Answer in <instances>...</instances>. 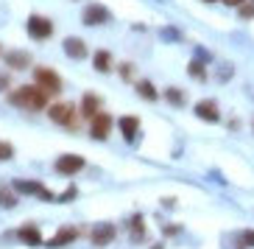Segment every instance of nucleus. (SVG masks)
I'll return each mask as SVG.
<instances>
[{"label": "nucleus", "mask_w": 254, "mask_h": 249, "mask_svg": "<svg viewBox=\"0 0 254 249\" xmlns=\"http://www.w3.org/2000/svg\"><path fill=\"white\" fill-rule=\"evenodd\" d=\"M0 56H3V48H0Z\"/></svg>", "instance_id": "nucleus-30"}, {"label": "nucleus", "mask_w": 254, "mask_h": 249, "mask_svg": "<svg viewBox=\"0 0 254 249\" xmlns=\"http://www.w3.org/2000/svg\"><path fill=\"white\" fill-rule=\"evenodd\" d=\"M112 126H115V121L109 118L106 112H98L95 118L90 121V135L95 137V140H106V137L112 135Z\"/></svg>", "instance_id": "nucleus-8"}, {"label": "nucleus", "mask_w": 254, "mask_h": 249, "mask_svg": "<svg viewBox=\"0 0 254 249\" xmlns=\"http://www.w3.org/2000/svg\"><path fill=\"white\" fill-rule=\"evenodd\" d=\"M11 157H14V146L8 143V140H0V163H6Z\"/></svg>", "instance_id": "nucleus-22"}, {"label": "nucleus", "mask_w": 254, "mask_h": 249, "mask_svg": "<svg viewBox=\"0 0 254 249\" xmlns=\"http://www.w3.org/2000/svg\"><path fill=\"white\" fill-rule=\"evenodd\" d=\"M92 68H95L98 73H109V70H112V53L98 51L95 56H92Z\"/></svg>", "instance_id": "nucleus-18"}, {"label": "nucleus", "mask_w": 254, "mask_h": 249, "mask_svg": "<svg viewBox=\"0 0 254 249\" xmlns=\"http://www.w3.org/2000/svg\"><path fill=\"white\" fill-rule=\"evenodd\" d=\"M204 3H218V0H204Z\"/></svg>", "instance_id": "nucleus-29"}, {"label": "nucleus", "mask_w": 254, "mask_h": 249, "mask_svg": "<svg viewBox=\"0 0 254 249\" xmlns=\"http://www.w3.org/2000/svg\"><path fill=\"white\" fill-rule=\"evenodd\" d=\"M8 104L28 109V112H39L48 104V92L39 90L37 84H25V87H17L14 92H8Z\"/></svg>", "instance_id": "nucleus-1"}, {"label": "nucleus", "mask_w": 254, "mask_h": 249, "mask_svg": "<svg viewBox=\"0 0 254 249\" xmlns=\"http://www.w3.org/2000/svg\"><path fill=\"white\" fill-rule=\"evenodd\" d=\"M187 73L193 76V79H198V82H207V68H204L201 59H193L190 65H187Z\"/></svg>", "instance_id": "nucleus-20"}, {"label": "nucleus", "mask_w": 254, "mask_h": 249, "mask_svg": "<svg viewBox=\"0 0 254 249\" xmlns=\"http://www.w3.org/2000/svg\"><path fill=\"white\" fill-rule=\"evenodd\" d=\"M134 87H137V95H140V98H145L148 104H154V101L159 98V90L148 82V79H140V82H134Z\"/></svg>", "instance_id": "nucleus-16"}, {"label": "nucleus", "mask_w": 254, "mask_h": 249, "mask_svg": "<svg viewBox=\"0 0 254 249\" xmlns=\"http://www.w3.org/2000/svg\"><path fill=\"white\" fill-rule=\"evenodd\" d=\"M75 193H78V190H75V188H67V190H64V196H62V199H64V202H70V199H75Z\"/></svg>", "instance_id": "nucleus-27"}, {"label": "nucleus", "mask_w": 254, "mask_h": 249, "mask_svg": "<svg viewBox=\"0 0 254 249\" xmlns=\"http://www.w3.org/2000/svg\"><path fill=\"white\" fill-rule=\"evenodd\" d=\"M221 3H224V6H229V8H240L246 0H221Z\"/></svg>", "instance_id": "nucleus-26"}, {"label": "nucleus", "mask_w": 254, "mask_h": 249, "mask_svg": "<svg viewBox=\"0 0 254 249\" xmlns=\"http://www.w3.org/2000/svg\"><path fill=\"white\" fill-rule=\"evenodd\" d=\"M120 76H123V79H131V76H134V65H128V62H123V65H120Z\"/></svg>", "instance_id": "nucleus-25"}, {"label": "nucleus", "mask_w": 254, "mask_h": 249, "mask_svg": "<svg viewBox=\"0 0 254 249\" xmlns=\"http://www.w3.org/2000/svg\"><path fill=\"white\" fill-rule=\"evenodd\" d=\"M0 207H6V210L17 207V190H14V188H8V185H0Z\"/></svg>", "instance_id": "nucleus-19"}, {"label": "nucleus", "mask_w": 254, "mask_h": 249, "mask_svg": "<svg viewBox=\"0 0 254 249\" xmlns=\"http://www.w3.org/2000/svg\"><path fill=\"white\" fill-rule=\"evenodd\" d=\"M195 115H198L201 121H209V123H218V121H221V109H218L215 101H209V98L195 104Z\"/></svg>", "instance_id": "nucleus-11"}, {"label": "nucleus", "mask_w": 254, "mask_h": 249, "mask_svg": "<svg viewBox=\"0 0 254 249\" xmlns=\"http://www.w3.org/2000/svg\"><path fill=\"white\" fill-rule=\"evenodd\" d=\"M84 168H87V160L78 157V154H62V157L56 160V171L64 174V176H73V174H78V171H84Z\"/></svg>", "instance_id": "nucleus-6"}, {"label": "nucleus", "mask_w": 254, "mask_h": 249, "mask_svg": "<svg viewBox=\"0 0 254 249\" xmlns=\"http://www.w3.org/2000/svg\"><path fill=\"white\" fill-rule=\"evenodd\" d=\"M165 98L171 101L173 106H182L185 104V92H182L179 87H168V90H165Z\"/></svg>", "instance_id": "nucleus-21"}, {"label": "nucleus", "mask_w": 254, "mask_h": 249, "mask_svg": "<svg viewBox=\"0 0 254 249\" xmlns=\"http://www.w3.org/2000/svg\"><path fill=\"white\" fill-rule=\"evenodd\" d=\"M238 14L243 17V20H254V0H246V3L238 8Z\"/></svg>", "instance_id": "nucleus-23"}, {"label": "nucleus", "mask_w": 254, "mask_h": 249, "mask_svg": "<svg viewBox=\"0 0 254 249\" xmlns=\"http://www.w3.org/2000/svg\"><path fill=\"white\" fill-rule=\"evenodd\" d=\"M25 28H28V37H34V39H51L53 37V23L42 14H31Z\"/></svg>", "instance_id": "nucleus-4"}, {"label": "nucleus", "mask_w": 254, "mask_h": 249, "mask_svg": "<svg viewBox=\"0 0 254 249\" xmlns=\"http://www.w3.org/2000/svg\"><path fill=\"white\" fill-rule=\"evenodd\" d=\"M240 247H254V230H243L240 233Z\"/></svg>", "instance_id": "nucleus-24"}, {"label": "nucleus", "mask_w": 254, "mask_h": 249, "mask_svg": "<svg viewBox=\"0 0 254 249\" xmlns=\"http://www.w3.org/2000/svg\"><path fill=\"white\" fill-rule=\"evenodd\" d=\"M81 235H84V227H62V230H56V235H53L51 241H48V247H67V244H73Z\"/></svg>", "instance_id": "nucleus-10"}, {"label": "nucleus", "mask_w": 254, "mask_h": 249, "mask_svg": "<svg viewBox=\"0 0 254 249\" xmlns=\"http://www.w3.org/2000/svg\"><path fill=\"white\" fill-rule=\"evenodd\" d=\"M34 79H37V87L45 90L48 95H56L62 92V76L51 68H34Z\"/></svg>", "instance_id": "nucleus-3"}, {"label": "nucleus", "mask_w": 254, "mask_h": 249, "mask_svg": "<svg viewBox=\"0 0 254 249\" xmlns=\"http://www.w3.org/2000/svg\"><path fill=\"white\" fill-rule=\"evenodd\" d=\"M252 126H254V123H252Z\"/></svg>", "instance_id": "nucleus-31"}, {"label": "nucleus", "mask_w": 254, "mask_h": 249, "mask_svg": "<svg viewBox=\"0 0 254 249\" xmlns=\"http://www.w3.org/2000/svg\"><path fill=\"white\" fill-rule=\"evenodd\" d=\"M115 238H118V227L106 224V221H101V224H95L90 230V241L95 244V247H106V244H112Z\"/></svg>", "instance_id": "nucleus-7"}, {"label": "nucleus", "mask_w": 254, "mask_h": 249, "mask_svg": "<svg viewBox=\"0 0 254 249\" xmlns=\"http://www.w3.org/2000/svg\"><path fill=\"white\" fill-rule=\"evenodd\" d=\"M84 25H104L112 20V14H109V8L101 6V3H92V6L84 8V14H81Z\"/></svg>", "instance_id": "nucleus-9"}, {"label": "nucleus", "mask_w": 254, "mask_h": 249, "mask_svg": "<svg viewBox=\"0 0 254 249\" xmlns=\"http://www.w3.org/2000/svg\"><path fill=\"white\" fill-rule=\"evenodd\" d=\"M64 53H67L70 59H87V42L81 37H67L64 39Z\"/></svg>", "instance_id": "nucleus-12"}, {"label": "nucleus", "mask_w": 254, "mask_h": 249, "mask_svg": "<svg viewBox=\"0 0 254 249\" xmlns=\"http://www.w3.org/2000/svg\"><path fill=\"white\" fill-rule=\"evenodd\" d=\"M78 109H81V115L87 118V121H92V118L101 112V98H98L95 92H87V95L81 98V106H78Z\"/></svg>", "instance_id": "nucleus-15"}, {"label": "nucleus", "mask_w": 254, "mask_h": 249, "mask_svg": "<svg viewBox=\"0 0 254 249\" xmlns=\"http://www.w3.org/2000/svg\"><path fill=\"white\" fill-rule=\"evenodd\" d=\"M14 190H17V193H25V196L45 199V202H53V199H56L45 185H39V182H34V179H17L14 182Z\"/></svg>", "instance_id": "nucleus-5"}, {"label": "nucleus", "mask_w": 254, "mask_h": 249, "mask_svg": "<svg viewBox=\"0 0 254 249\" xmlns=\"http://www.w3.org/2000/svg\"><path fill=\"white\" fill-rule=\"evenodd\" d=\"M17 238L23 244H28V247H39V244H42V233H39V227H34V224H23L17 230Z\"/></svg>", "instance_id": "nucleus-14"}, {"label": "nucleus", "mask_w": 254, "mask_h": 249, "mask_svg": "<svg viewBox=\"0 0 254 249\" xmlns=\"http://www.w3.org/2000/svg\"><path fill=\"white\" fill-rule=\"evenodd\" d=\"M6 65L14 70H25L31 65V56L25 51H11V53H6Z\"/></svg>", "instance_id": "nucleus-17"}, {"label": "nucleus", "mask_w": 254, "mask_h": 249, "mask_svg": "<svg viewBox=\"0 0 254 249\" xmlns=\"http://www.w3.org/2000/svg\"><path fill=\"white\" fill-rule=\"evenodd\" d=\"M0 90H8V76L0 73Z\"/></svg>", "instance_id": "nucleus-28"}, {"label": "nucleus", "mask_w": 254, "mask_h": 249, "mask_svg": "<svg viewBox=\"0 0 254 249\" xmlns=\"http://www.w3.org/2000/svg\"><path fill=\"white\" fill-rule=\"evenodd\" d=\"M118 126H120V135L126 137V140H134L137 132H140V118L137 115H123L118 121Z\"/></svg>", "instance_id": "nucleus-13"}, {"label": "nucleus", "mask_w": 254, "mask_h": 249, "mask_svg": "<svg viewBox=\"0 0 254 249\" xmlns=\"http://www.w3.org/2000/svg\"><path fill=\"white\" fill-rule=\"evenodd\" d=\"M48 115H51V121L53 123H59V126L70 129V132H75V106L67 104V101H56V104H51V109H48Z\"/></svg>", "instance_id": "nucleus-2"}]
</instances>
